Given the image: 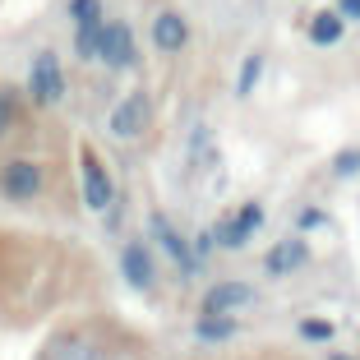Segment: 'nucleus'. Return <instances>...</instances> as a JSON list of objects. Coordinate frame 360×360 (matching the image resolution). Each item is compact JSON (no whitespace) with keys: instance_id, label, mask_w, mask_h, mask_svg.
<instances>
[{"instance_id":"obj_20","label":"nucleus","mask_w":360,"mask_h":360,"mask_svg":"<svg viewBox=\"0 0 360 360\" xmlns=\"http://www.w3.org/2000/svg\"><path fill=\"white\" fill-rule=\"evenodd\" d=\"M338 14L342 19H360V0H338Z\"/></svg>"},{"instance_id":"obj_16","label":"nucleus","mask_w":360,"mask_h":360,"mask_svg":"<svg viewBox=\"0 0 360 360\" xmlns=\"http://www.w3.org/2000/svg\"><path fill=\"white\" fill-rule=\"evenodd\" d=\"M97 46H102V23L75 32V56H79V60H97Z\"/></svg>"},{"instance_id":"obj_19","label":"nucleus","mask_w":360,"mask_h":360,"mask_svg":"<svg viewBox=\"0 0 360 360\" xmlns=\"http://www.w3.org/2000/svg\"><path fill=\"white\" fill-rule=\"evenodd\" d=\"M351 171H360V153H342L338 158V176H351Z\"/></svg>"},{"instance_id":"obj_9","label":"nucleus","mask_w":360,"mask_h":360,"mask_svg":"<svg viewBox=\"0 0 360 360\" xmlns=\"http://www.w3.org/2000/svg\"><path fill=\"white\" fill-rule=\"evenodd\" d=\"M255 305V286L250 282H217L203 296V314H231V309Z\"/></svg>"},{"instance_id":"obj_7","label":"nucleus","mask_w":360,"mask_h":360,"mask_svg":"<svg viewBox=\"0 0 360 360\" xmlns=\"http://www.w3.org/2000/svg\"><path fill=\"white\" fill-rule=\"evenodd\" d=\"M153 236H158V245L167 250L171 259H176L180 273H199V255L190 250V240H185V236H176V226H171L162 212H153Z\"/></svg>"},{"instance_id":"obj_4","label":"nucleus","mask_w":360,"mask_h":360,"mask_svg":"<svg viewBox=\"0 0 360 360\" xmlns=\"http://www.w3.org/2000/svg\"><path fill=\"white\" fill-rule=\"evenodd\" d=\"M0 194L5 199H32V194H42V167L37 162H23V158H14V162H5L0 167Z\"/></svg>"},{"instance_id":"obj_17","label":"nucleus","mask_w":360,"mask_h":360,"mask_svg":"<svg viewBox=\"0 0 360 360\" xmlns=\"http://www.w3.org/2000/svg\"><path fill=\"white\" fill-rule=\"evenodd\" d=\"M300 338L305 342H333L338 338V323L333 319H300Z\"/></svg>"},{"instance_id":"obj_5","label":"nucleus","mask_w":360,"mask_h":360,"mask_svg":"<svg viewBox=\"0 0 360 360\" xmlns=\"http://www.w3.org/2000/svg\"><path fill=\"white\" fill-rule=\"evenodd\" d=\"M120 273H125V282L134 291H153L158 286V259H153V250L143 240H129L120 250Z\"/></svg>"},{"instance_id":"obj_15","label":"nucleus","mask_w":360,"mask_h":360,"mask_svg":"<svg viewBox=\"0 0 360 360\" xmlns=\"http://www.w3.org/2000/svg\"><path fill=\"white\" fill-rule=\"evenodd\" d=\"M259 75H264V56H245L240 79H236V93H240V97H250V93H255V84H259Z\"/></svg>"},{"instance_id":"obj_2","label":"nucleus","mask_w":360,"mask_h":360,"mask_svg":"<svg viewBox=\"0 0 360 360\" xmlns=\"http://www.w3.org/2000/svg\"><path fill=\"white\" fill-rule=\"evenodd\" d=\"M134 28L125 19H106L102 23V46H97V60H106L111 70H129L134 65Z\"/></svg>"},{"instance_id":"obj_3","label":"nucleus","mask_w":360,"mask_h":360,"mask_svg":"<svg viewBox=\"0 0 360 360\" xmlns=\"http://www.w3.org/2000/svg\"><path fill=\"white\" fill-rule=\"evenodd\" d=\"M259 226H264V208H259V203H240L226 222H217L212 240L222 245V250H240V245H250V236H255Z\"/></svg>"},{"instance_id":"obj_10","label":"nucleus","mask_w":360,"mask_h":360,"mask_svg":"<svg viewBox=\"0 0 360 360\" xmlns=\"http://www.w3.org/2000/svg\"><path fill=\"white\" fill-rule=\"evenodd\" d=\"M143 125H148V97L129 93L125 102L111 111V134L116 139H134V134H143Z\"/></svg>"},{"instance_id":"obj_11","label":"nucleus","mask_w":360,"mask_h":360,"mask_svg":"<svg viewBox=\"0 0 360 360\" xmlns=\"http://www.w3.org/2000/svg\"><path fill=\"white\" fill-rule=\"evenodd\" d=\"M185 42H190V23L180 19L176 10H162L158 19H153V46H158V51H180Z\"/></svg>"},{"instance_id":"obj_8","label":"nucleus","mask_w":360,"mask_h":360,"mask_svg":"<svg viewBox=\"0 0 360 360\" xmlns=\"http://www.w3.org/2000/svg\"><path fill=\"white\" fill-rule=\"evenodd\" d=\"M309 264V245L296 240V236H286V240H277L273 250L264 255V268L273 277H286V273H300V268Z\"/></svg>"},{"instance_id":"obj_21","label":"nucleus","mask_w":360,"mask_h":360,"mask_svg":"<svg viewBox=\"0 0 360 360\" xmlns=\"http://www.w3.org/2000/svg\"><path fill=\"white\" fill-rule=\"evenodd\" d=\"M328 360H351V356H328Z\"/></svg>"},{"instance_id":"obj_18","label":"nucleus","mask_w":360,"mask_h":360,"mask_svg":"<svg viewBox=\"0 0 360 360\" xmlns=\"http://www.w3.org/2000/svg\"><path fill=\"white\" fill-rule=\"evenodd\" d=\"M10 120H14V102H10V93L0 88V134L10 129Z\"/></svg>"},{"instance_id":"obj_1","label":"nucleus","mask_w":360,"mask_h":360,"mask_svg":"<svg viewBox=\"0 0 360 360\" xmlns=\"http://www.w3.org/2000/svg\"><path fill=\"white\" fill-rule=\"evenodd\" d=\"M28 93H32V102H42V106H51V102L65 97V75H60V56H56V51H37V56H32Z\"/></svg>"},{"instance_id":"obj_14","label":"nucleus","mask_w":360,"mask_h":360,"mask_svg":"<svg viewBox=\"0 0 360 360\" xmlns=\"http://www.w3.org/2000/svg\"><path fill=\"white\" fill-rule=\"evenodd\" d=\"M70 19L79 23V28H97L102 19V0H70Z\"/></svg>"},{"instance_id":"obj_12","label":"nucleus","mask_w":360,"mask_h":360,"mask_svg":"<svg viewBox=\"0 0 360 360\" xmlns=\"http://www.w3.org/2000/svg\"><path fill=\"white\" fill-rule=\"evenodd\" d=\"M236 333H240V323H236L231 314H203L199 323H194V338L199 342H231Z\"/></svg>"},{"instance_id":"obj_6","label":"nucleus","mask_w":360,"mask_h":360,"mask_svg":"<svg viewBox=\"0 0 360 360\" xmlns=\"http://www.w3.org/2000/svg\"><path fill=\"white\" fill-rule=\"evenodd\" d=\"M79 167H84V203L93 212H106L111 208V199H116V185H111V176H106V167L93 158V153H79Z\"/></svg>"},{"instance_id":"obj_13","label":"nucleus","mask_w":360,"mask_h":360,"mask_svg":"<svg viewBox=\"0 0 360 360\" xmlns=\"http://www.w3.org/2000/svg\"><path fill=\"white\" fill-rule=\"evenodd\" d=\"M309 42L314 46H338L342 42V14H333V10L314 14V19H309Z\"/></svg>"}]
</instances>
